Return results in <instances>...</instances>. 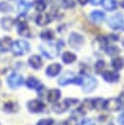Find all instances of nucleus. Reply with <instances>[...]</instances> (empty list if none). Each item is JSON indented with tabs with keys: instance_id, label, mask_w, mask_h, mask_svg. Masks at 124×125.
<instances>
[{
	"instance_id": "1",
	"label": "nucleus",
	"mask_w": 124,
	"mask_h": 125,
	"mask_svg": "<svg viewBox=\"0 0 124 125\" xmlns=\"http://www.w3.org/2000/svg\"><path fill=\"white\" fill-rule=\"evenodd\" d=\"M63 45L62 42L58 41V42H48V43H43L40 45V51L42 52V54L49 58V59H53L55 57H57L59 55L61 46Z\"/></svg>"
},
{
	"instance_id": "2",
	"label": "nucleus",
	"mask_w": 124,
	"mask_h": 125,
	"mask_svg": "<svg viewBox=\"0 0 124 125\" xmlns=\"http://www.w3.org/2000/svg\"><path fill=\"white\" fill-rule=\"evenodd\" d=\"M29 50V44L23 40H18L12 44V51L13 54L16 56H21L27 53Z\"/></svg>"
},
{
	"instance_id": "3",
	"label": "nucleus",
	"mask_w": 124,
	"mask_h": 125,
	"mask_svg": "<svg viewBox=\"0 0 124 125\" xmlns=\"http://www.w3.org/2000/svg\"><path fill=\"white\" fill-rule=\"evenodd\" d=\"M69 83H75V84H79L80 85L81 84V77H76L73 72L66 71L59 79V84L64 86V85H67Z\"/></svg>"
},
{
	"instance_id": "4",
	"label": "nucleus",
	"mask_w": 124,
	"mask_h": 125,
	"mask_svg": "<svg viewBox=\"0 0 124 125\" xmlns=\"http://www.w3.org/2000/svg\"><path fill=\"white\" fill-rule=\"evenodd\" d=\"M16 23L18 25V32L20 35L26 36V37L30 36V29L27 25L25 17H23V16L18 17V19L16 20Z\"/></svg>"
},
{
	"instance_id": "5",
	"label": "nucleus",
	"mask_w": 124,
	"mask_h": 125,
	"mask_svg": "<svg viewBox=\"0 0 124 125\" xmlns=\"http://www.w3.org/2000/svg\"><path fill=\"white\" fill-rule=\"evenodd\" d=\"M80 85L83 87L84 92L89 93L95 89V87L97 85V80L90 75H85V76L81 77V84Z\"/></svg>"
},
{
	"instance_id": "6",
	"label": "nucleus",
	"mask_w": 124,
	"mask_h": 125,
	"mask_svg": "<svg viewBox=\"0 0 124 125\" xmlns=\"http://www.w3.org/2000/svg\"><path fill=\"white\" fill-rule=\"evenodd\" d=\"M7 82L11 88L15 89V88H19L20 86H21L23 84V78L21 75H20L18 73H13L8 77Z\"/></svg>"
},
{
	"instance_id": "7",
	"label": "nucleus",
	"mask_w": 124,
	"mask_h": 125,
	"mask_svg": "<svg viewBox=\"0 0 124 125\" xmlns=\"http://www.w3.org/2000/svg\"><path fill=\"white\" fill-rule=\"evenodd\" d=\"M68 42H69V45L72 47V48H74V49H78V48H80L81 47V45L84 43V37L82 36V35H80V34H78V33H71L70 35H69V40H68Z\"/></svg>"
},
{
	"instance_id": "8",
	"label": "nucleus",
	"mask_w": 124,
	"mask_h": 125,
	"mask_svg": "<svg viewBox=\"0 0 124 125\" xmlns=\"http://www.w3.org/2000/svg\"><path fill=\"white\" fill-rule=\"evenodd\" d=\"M27 106L30 111L32 112H41L44 109V104L39 100H32L29 101L27 104Z\"/></svg>"
},
{
	"instance_id": "9",
	"label": "nucleus",
	"mask_w": 124,
	"mask_h": 125,
	"mask_svg": "<svg viewBox=\"0 0 124 125\" xmlns=\"http://www.w3.org/2000/svg\"><path fill=\"white\" fill-rule=\"evenodd\" d=\"M120 105H121V104H120L119 100L114 99V98H111V99L105 101L104 107L107 110H109V111H117L120 108Z\"/></svg>"
},
{
	"instance_id": "10",
	"label": "nucleus",
	"mask_w": 124,
	"mask_h": 125,
	"mask_svg": "<svg viewBox=\"0 0 124 125\" xmlns=\"http://www.w3.org/2000/svg\"><path fill=\"white\" fill-rule=\"evenodd\" d=\"M121 23H122V15L121 14H116L108 20V25L113 29L119 28Z\"/></svg>"
},
{
	"instance_id": "11",
	"label": "nucleus",
	"mask_w": 124,
	"mask_h": 125,
	"mask_svg": "<svg viewBox=\"0 0 124 125\" xmlns=\"http://www.w3.org/2000/svg\"><path fill=\"white\" fill-rule=\"evenodd\" d=\"M103 79L106 81V82H109V83H112V82H116L118 81V78H119V74L115 71H110V70H105L102 73Z\"/></svg>"
},
{
	"instance_id": "12",
	"label": "nucleus",
	"mask_w": 124,
	"mask_h": 125,
	"mask_svg": "<svg viewBox=\"0 0 124 125\" xmlns=\"http://www.w3.org/2000/svg\"><path fill=\"white\" fill-rule=\"evenodd\" d=\"M62 69V65L59 64V63H53L51 65H49L46 69V74L50 77H54L56 75H58L60 73Z\"/></svg>"
},
{
	"instance_id": "13",
	"label": "nucleus",
	"mask_w": 124,
	"mask_h": 125,
	"mask_svg": "<svg viewBox=\"0 0 124 125\" xmlns=\"http://www.w3.org/2000/svg\"><path fill=\"white\" fill-rule=\"evenodd\" d=\"M12 38L5 36L0 39V52H7L10 48H12Z\"/></svg>"
},
{
	"instance_id": "14",
	"label": "nucleus",
	"mask_w": 124,
	"mask_h": 125,
	"mask_svg": "<svg viewBox=\"0 0 124 125\" xmlns=\"http://www.w3.org/2000/svg\"><path fill=\"white\" fill-rule=\"evenodd\" d=\"M92 108H94V105H93V100H91V99H87V100H85V101L81 104V105L79 106L78 110H79L82 114H85L86 112H88V111L91 110Z\"/></svg>"
},
{
	"instance_id": "15",
	"label": "nucleus",
	"mask_w": 124,
	"mask_h": 125,
	"mask_svg": "<svg viewBox=\"0 0 124 125\" xmlns=\"http://www.w3.org/2000/svg\"><path fill=\"white\" fill-rule=\"evenodd\" d=\"M26 85H27L28 88H30V89H36V90H39V88L43 87V86H41L40 81L37 78L33 77V76L28 77V79L26 80Z\"/></svg>"
},
{
	"instance_id": "16",
	"label": "nucleus",
	"mask_w": 124,
	"mask_h": 125,
	"mask_svg": "<svg viewBox=\"0 0 124 125\" xmlns=\"http://www.w3.org/2000/svg\"><path fill=\"white\" fill-rule=\"evenodd\" d=\"M28 62H29V64L35 69H38V68H40L42 66V60H41V58L39 56L34 55V56L30 57Z\"/></svg>"
},
{
	"instance_id": "17",
	"label": "nucleus",
	"mask_w": 124,
	"mask_h": 125,
	"mask_svg": "<svg viewBox=\"0 0 124 125\" xmlns=\"http://www.w3.org/2000/svg\"><path fill=\"white\" fill-rule=\"evenodd\" d=\"M60 97H61V92H60V90H58V89H52V90H50L49 93H48V101H49L50 103H55V102H57V101L60 99Z\"/></svg>"
},
{
	"instance_id": "18",
	"label": "nucleus",
	"mask_w": 124,
	"mask_h": 125,
	"mask_svg": "<svg viewBox=\"0 0 124 125\" xmlns=\"http://www.w3.org/2000/svg\"><path fill=\"white\" fill-rule=\"evenodd\" d=\"M91 19L94 22L99 23L104 20V14L101 11H94L91 13Z\"/></svg>"
},
{
	"instance_id": "19",
	"label": "nucleus",
	"mask_w": 124,
	"mask_h": 125,
	"mask_svg": "<svg viewBox=\"0 0 124 125\" xmlns=\"http://www.w3.org/2000/svg\"><path fill=\"white\" fill-rule=\"evenodd\" d=\"M30 6H31L30 3H28L25 0H21V1H20L18 3V11L20 13H21V14H24V13H26L29 10Z\"/></svg>"
},
{
	"instance_id": "20",
	"label": "nucleus",
	"mask_w": 124,
	"mask_h": 125,
	"mask_svg": "<svg viewBox=\"0 0 124 125\" xmlns=\"http://www.w3.org/2000/svg\"><path fill=\"white\" fill-rule=\"evenodd\" d=\"M50 17L49 15L47 14H41V15H38L37 18H36V23L39 24V25H45L47 23L50 22Z\"/></svg>"
},
{
	"instance_id": "21",
	"label": "nucleus",
	"mask_w": 124,
	"mask_h": 125,
	"mask_svg": "<svg viewBox=\"0 0 124 125\" xmlns=\"http://www.w3.org/2000/svg\"><path fill=\"white\" fill-rule=\"evenodd\" d=\"M1 25L5 30H10L14 25V20L12 18H3L1 20Z\"/></svg>"
},
{
	"instance_id": "22",
	"label": "nucleus",
	"mask_w": 124,
	"mask_h": 125,
	"mask_svg": "<svg viewBox=\"0 0 124 125\" xmlns=\"http://www.w3.org/2000/svg\"><path fill=\"white\" fill-rule=\"evenodd\" d=\"M68 105L65 104V102L63 103H57L53 105V110L57 113H62V112H64L66 109H67Z\"/></svg>"
},
{
	"instance_id": "23",
	"label": "nucleus",
	"mask_w": 124,
	"mask_h": 125,
	"mask_svg": "<svg viewBox=\"0 0 124 125\" xmlns=\"http://www.w3.org/2000/svg\"><path fill=\"white\" fill-rule=\"evenodd\" d=\"M63 62L65 63H71L73 62L75 60H76V56L73 54V53H70V52H64L62 57Z\"/></svg>"
},
{
	"instance_id": "24",
	"label": "nucleus",
	"mask_w": 124,
	"mask_h": 125,
	"mask_svg": "<svg viewBox=\"0 0 124 125\" xmlns=\"http://www.w3.org/2000/svg\"><path fill=\"white\" fill-rule=\"evenodd\" d=\"M103 6L108 11H112L117 7V2L115 0H103Z\"/></svg>"
},
{
	"instance_id": "25",
	"label": "nucleus",
	"mask_w": 124,
	"mask_h": 125,
	"mask_svg": "<svg viewBox=\"0 0 124 125\" xmlns=\"http://www.w3.org/2000/svg\"><path fill=\"white\" fill-rule=\"evenodd\" d=\"M93 105H94V108H96L97 110H102L103 108H104L105 101L102 98L95 99V100H93Z\"/></svg>"
},
{
	"instance_id": "26",
	"label": "nucleus",
	"mask_w": 124,
	"mask_h": 125,
	"mask_svg": "<svg viewBox=\"0 0 124 125\" xmlns=\"http://www.w3.org/2000/svg\"><path fill=\"white\" fill-rule=\"evenodd\" d=\"M111 63H112V66H113V68H114L115 70H120V69L123 67V65H124L123 60H122L121 58H119V57L113 59Z\"/></svg>"
},
{
	"instance_id": "27",
	"label": "nucleus",
	"mask_w": 124,
	"mask_h": 125,
	"mask_svg": "<svg viewBox=\"0 0 124 125\" xmlns=\"http://www.w3.org/2000/svg\"><path fill=\"white\" fill-rule=\"evenodd\" d=\"M4 109L8 112H15L18 109V105L13 102H7L4 104Z\"/></svg>"
},
{
	"instance_id": "28",
	"label": "nucleus",
	"mask_w": 124,
	"mask_h": 125,
	"mask_svg": "<svg viewBox=\"0 0 124 125\" xmlns=\"http://www.w3.org/2000/svg\"><path fill=\"white\" fill-rule=\"evenodd\" d=\"M33 5H34L35 9L38 11H43L46 8V3L44 2V0H35Z\"/></svg>"
},
{
	"instance_id": "29",
	"label": "nucleus",
	"mask_w": 124,
	"mask_h": 125,
	"mask_svg": "<svg viewBox=\"0 0 124 125\" xmlns=\"http://www.w3.org/2000/svg\"><path fill=\"white\" fill-rule=\"evenodd\" d=\"M54 37V33L52 32V30H44L41 33V38L45 39V40H51Z\"/></svg>"
},
{
	"instance_id": "30",
	"label": "nucleus",
	"mask_w": 124,
	"mask_h": 125,
	"mask_svg": "<svg viewBox=\"0 0 124 125\" xmlns=\"http://www.w3.org/2000/svg\"><path fill=\"white\" fill-rule=\"evenodd\" d=\"M103 67H104V62L102 61V60L98 61V62H96V64H95V69H96V71H97L98 73H101L102 70L103 69Z\"/></svg>"
},
{
	"instance_id": "31",
	"label": "nucleus",
	"mask_w": 124,
	"mask_h": 125,
	"mask_svg": "<svg viewBox=\"0 0 124 125\" xmlns=\"http://www.w3.org/2000/svg\"><path fill=\"white\" fill-rule=\"evenodd\" d=\"M105 51H106V53H107V54H109V55H111V56L117 55V54H118V52H119V50H118L116 47H114V46L106 47V48H105Z\"/></svg>"
},
{
	"instance_id": "32",
	"label": "nucleus",
	"mask_w": 124,
	"mask_h": 125,
	"mask_svg": "<svg viewBox=\"0 0 124 125\" xmlns=\"http://www.w3.org/2000/svg\"><path fill=\"white\" fill-rule=\"evenodd\" d=\"M0 11L3 12V13L10 12L11 11V6L6 2H1L0 3Z\"/></svg>"
},
{
	"instance_id": "33",
	"label": "nucleus",
	"mask_w": 124,
	"mask_h": 125,
	"mask_svg": "<svg viewBox=\"0 0 124 125\" xmlns=\"http://www.w3.org/2000/svg\"><path fill=\"white\" fill-rule=\"evenodd\" d=\"M54 120L51 118H47V119H41L40 121L37 122V125H53Z\"/></svg>"
},
{
	"instance_id": "34",
	"label": "nucleus",
	"mask_w": 124,
	"mask_h": 125,
	"mask_svg": "<svg viewBox=\"0 0 124 125\" xmlns=\"http://www.w3.org/2000/svg\"><path fill=\"white\" fill-rule=\"evenodd\" d=\"M64 125H78V122L76 120V118L74 117H69L68 119H66L64 121Z\"/></svg>"
},
{
	"instance_id": "35",
	"label": "nucleus",
	"mask_w": 124,
	"mask_h": 125,
	"mask_svg": "<svg viewBox=\"0 0 124 125\" xmlns=\"http://www.w3.org/2000/svg\"><path fill=\"white\" fill-rule=\"evenodd\" d=\"M64 102H65V104H66L68 105V107H69L70 105L76 104L78 103V100H77V99H65Z\"/></svg>"
},
{
	"instance_id": "36",
	"label": "nucleus",
	"mask_w": 124,
	"mask_h": 125,
	"mask_svg": "<svg viewBox=\"0 0 124 125\" xmlns=\"http://www.w3.org/2000/svg\"><path fill=\"white\" fill-rule=\"evenodd\" d=\"M63 6L65 7V8H72V7H74V2H73V0H63Z\"/></svg>"
},
{
	"instance_id": "37",
	"label": "nucleus",
	"mask_w": 124,
	"mask_h": 125,
	"mask_svg": "<svg viewBox=\"0 0 124 125\" xmlns=\"http://www.w3.org/2000/svg\"><path fill=\"white\" fill-rule=\"evenodd\" d=\"M81 125H95V122H94V120H92L90 118H86L82 121Z\"/></svg>"
},
{
	"instance_id": "38",
	"label": "nucleus",
	"mask_w": 124,
	"mask_h": 125,
	"mask_svg": "<svg viewBox=\"0 0 124 125\" xmlns=\"http://www.w3.org/2000/svg\"><path fill=\"white\" fill-rule=\"evenodd\" d=\"M118 121H119V123H120L121 125H124V113H123V114H121V115L119 116Z\"/></svg>"
},
{
	"instance_id": "39",
	"label": "nucleus",
	"mask_w": 124,
	"mask_h": 125,
	"mask_svg": "<svg viewBox=\"0 0 124 125\" xmlns=\"http://www.w3.org/2000/svg\"><path fill=\"white\" fill-rule=\"evenodd\" d=\"M119 102H120V104H124V92H122L121 94H120V96H119Z\"/></svg>"
},
{
	"instance_id": "40",
	"label": "nucleus",
	"mask_w": 124,
	"mask_h": 125,
	"mask_svg": "<svg viewBox=\"0 0 124 125\" xmlns=\"http://www.w3.org/2000/svg\"><path fill=\"white\" fill-rule=\"evenodd\" d=\"M90 2H91V4H93V5H99L100 3L103 2V0H90Z\"/></svg>"
},
{
	"instance_id": "41",
	"label": "nucleus",
	"mask_w": 124,
	"mask_h": 125,
	"mask_svg": "<svg viewBox=\"0 0 124 125\" xmlns=\"http://www.w3.org/2000/svg\"><path fill=\"white\" fill-rule=\"evenodd\" d=\"M78 1H79V2H80L82 5H84V4H86V2H87L88 0H78Z\"/></svg>"
},
{
	"instance_id": "42",
	"label": "nucleus",
	"mask_w": 124,
	"mask_h": 125,
	"mask_svg": "<svg viewBox=\"0 0 124 125\" xmlns=\"http://www.w3.org/2000/svg\"><path fill=\"white\" fill-rule=\"evenodd\" d=\"M121 6H122V7H123V8H124V0H123V1H122V2H121Z\"/></svg>"
},
{
	"instance_id": "43",
	"label": "nucleus",
	"mask_w": 124,
	"mask_h": 125,
	"mask_svg": "<svg viewBox=\"0 0 124 125\" xmlns=\"http://www.w3.org/2000/svg\"><path fill=\"white\" fill-rule=\"evenodd\" d=\"M0 89H1V81H0Z\"/></svg>"
},
{
	"instance_id": "44",
	"label": "nucleus",
	"mask_w": 124,
	"mask_h": 125,
	"mask_svg": "<svg viewBox=\"0 0 124 125\" xmlns=\"http://www.w3.org/2000/svg\"><path fill=\"white\" fill-rule=\"evenodd\" d=\"M123 29H124V24H123Z\"/></svg>"
},
{
	"instance_id": "45",
	"label": "nucleus",
	"mask_w": 124,
	"mask_h": 125,
	"mask_svg": "<svg viewBox=\"0 0 124 125\" xmlns=\"http://www.w3.org/2000/svg\"><path fill=\"white\" fill-rule=\"evenodd\" d=\"M109 125H113V124H109Z\"/></svg>"
}]
</instances>
